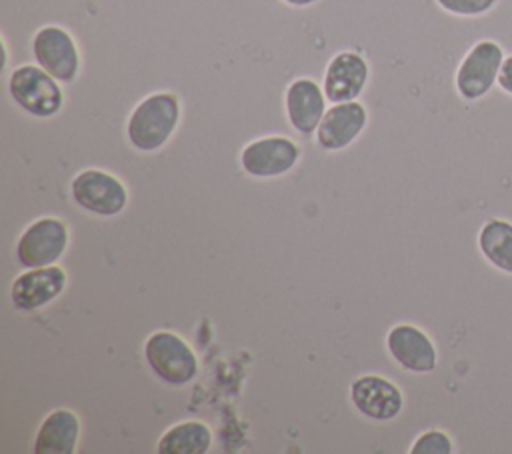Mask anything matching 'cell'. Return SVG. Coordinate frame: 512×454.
Returning <instances> with one entry per match:
<instances>
[{
    "label": "cell",
    "instance_id": "cell-1",
    "mask_svg": "<svg viewBox=\"0 0 512 454\" xmlns=\"http://www.w3.org/2000/svg\"><path fill=\"white\" fill-rule=\"evenodd\" d=\"M178 122V96L174 92H154L132 108L126 122V136L136 150L156 152L172 138Z\"/></svg>",
    "mask_w": 512,
    "mask_h": 454
},
{
    "label": "cell",
    "instance_id": "cell-7",
    "mask_svg": "<svg viewBox=\"0 0 512 454\" xmlns=\"http://www.w3.org/2000/svg\"><path fill=\"white\" fill-rule=\"evenodd\" d=\"M504 62L502 48L492 40L472 46L456 70V90L466 100L482 98L498 80Z\"/></svg>",
    "mask_w": 512,
    "mask_h": 454
},
{
    "label": "cell",
    "instance_id": "cell-5",
    "mask_svg": "<svg viewBox=\"0 0 512 454\" xmlns=\"http://www.w3.org/2000/svg\"><path fill=\"white\" fill-rule=\"evenodd\" d=\"M68 246V228L54 216L34 220L16 240L14 256L22 268L56 264Z\"/></svg>",
    "mask_w": 512,
    "mask_h": 454
},
{
    "label": "cell",
    "instance_id": "cell-16",
    "mask_svg": "<svg viewBox=\"0 0 512 454\" xmlns=\"http://www.w3.org/2000/svg\"><path fill=\"white\" fill-rule=\"evenodd\" d=\"M212 446V432L204 422L186 420L170 426L158 440V454H206Z\"/></svg>",
    "mask_w": 512,
    "mask_h": 454
},
{
    "label": "cell",
    "instance_id": "cell-20",
    "mask_svg": "<svg viewBox=\"0 0 512 454\" xmlns=\"http://www.w3.org/2000/svg\"><path fill=\"white\" fill-rule=\"evenodd\" d=\"M498 86L504 90V92H508V94H512V56H508V58H504V62H502V68H500V74H498Z\"/></svg>",
    "mask_w": 512,
    "mask_h": 454
},
{
    "label": "cell",
    "instance_id": "cell-8",
    "mask_svg": "<svg viewBox=\"0 0 512 454\" xmlns=\"http://www.w3.org/2000/svg\"><path fill=\"white\" fill-rule=\"evenodd\" d=\"M300 158V148L286 136H264L248 142L240 152V166L256 178H276L290 172Z\"/></svg>",
    "mask_w": 512,
    "mask_h": 454
},
{
    "label": "cell",
    "instance_id": "cell-17",
    "mask_svg": "<svg viewBox=\"0 0 512 454\" xmlns=\"http://www.w3.org/2000/svg\"><path fill=\"white\" fill-rule=\"evenodd\" d=\"M478 246L484 258L502 272L512 274V224L506 220H488L480 234Z\"/></svg>",
    "mask_w": 512,
    "mask_h": 454
},
{
    "label": "cell",
    "instance_id": "cell-4",
    "mask_svg": "<svg viewBox=\"0 0 512 454\" xmlns=\"http://www.w3.org/2000/svg\"><path fill=\"white\" fill-rule=\"evenodd\" d=\"M32 56L38 66L62 84H72L80 72V52L72 34L56 24L42 26L32 36Z\"/></svg>",
    "mask_w": 512,
    "mask_h": 454
},
{
    "label": "cell",
    "instance_id": "cell-14",
    "mask_svg": "<svg viewBox=\"0 0 512 454\" xmlns=\"http://www.w3.org/2000/svg\"><path fill=\"white\" fill-rule=\"evenodd\" d=\"M386 348L392 360L416 374H426L436 368V348L420 328L412 324H398L386 336Z\"/></svg>",
    "mask_w": 512,
    "mask_h": 454
},
{
    "label": "cell",
    "instance_id": "cell-12",
    "mask_svg": "<svg viewBox=\"0 0 512 454\" xmlns=\"http://www.w3.org/2000/svg\"><path fill=\"white\" fill-rule=\"evenodd\" d=\"M350 400L362 416L376 422L396 418L404 406L400 388L388 378L376 374H364L356 378L350 386Z\"/></svg>",
    "mask_w": 512,
    "mask_h": 454
},
{
    "label": "cell",
    "instance_id": "cell-2",
    "mask_svg": "<svg viewBox=\"0 0 512 454\" xmlns=\"http://www.w3.org/2000/svg\"><path fill=\"white\" fill-rule=\"evenodd\" d=\"M8 94L18 108L36 118H50L64 106L60 82L38 64H22L8 76Z\"/></svg>",
    "mask_w": 512,
    "mask_h": 454
},
{
    "label": "cell",
    "instance_id": "cell-3",
    "mask_svg": "<svg viewBox=\"0 0 512 454\" xmlns=\"http://www.w3.org/2000/svg\"><path fill=\"white\" fill-rule=\"evenodd\" d=\"M144 358L154 376L170 386H184L198 374V360L188 342L168 330L152 332L146 338Z\"/></svg>",
    "mask_w": 512,
    "mask_h": 454
},
{
    "label": "cell",
    "instance_id": "cell-9",
    "mask_svg": "<svg viewBox=\"0 0 512 454\" xmlns=\"http://www.w3.org/2000/svg\"><path fill=\"white\" fill-rule=\"evenodd\" d=\"M68 278L66 272L56 266H42V268H28L20 276L14 278L10 288L12 306L20 312H34L56 300Z\"/></svg>",
    "mask_w": 512,
    "mask_h": 454
},
{
    "label": "cell",
    "instance_id": "cell-18",
    "mask_svg": "<svg viewBox=\"0 0 512 454\" xmlns=\"http://www.w3.org/2000/svg\"><path fill=\"white\" fill-rule=\"evenodd\" d=\"M450 452H452V440L440 430H428L420 434L410 448V454H450Z\"/></svg>",
    "mask_w": 512,
    "mask_h": 454
},
{
    "label": "cell",
    "instance_id": "cell-10",
    "mask_svg": "<svg viewBox=\"0 0 512 454\" xmlns=\"http://www.w3.org/2000/svg\"><path fill=\"white\" fill-rule=\"evenodd\" d=\"M370 68L362 54L354 50H342L334 54L324 70L322 90L332 104L356 100L368 84Z\"/></svg>",
    "mask_w": 512,
    "mask_h": 454
},
{
    "label": "cell",
    "instance_id": "cell-6",
    "mask_svg": "<svg viewBox=\"0 0 512 454\" xmlns=\"http://www.w3.org/2000/svg\"><path fill=\"white\" fill-rule=\"evenodd\" d=\"M70 192L82 210L96 216H116L128 204V192L124 184L116 176L96 168H88L76 174Z\"/></svg>",
    "mask_w": 512,
    "mask_h": 454
},
{
    "label": "cell",
    "instance_id": "cell-19",
    "mask_svg": "<svg viewBox=\"0 0 512 454\" xmlns=\"http://www.w3.org/2000/svg\"><path fill=\"white\" fill-rule=\"evenodd\" d=\"M438 6L456 16H480L488 12L496 0H436Z\"/></svg>",
    "mask_w": 512,
    "mask_h": 454
},
{
    "label": "cell",
    "instance_id": "cell-11",
    "mask_svg": "<svg viewBox=\"0 0 512 454\" xmlns=\"http://www.w3.org/2000/svg\"><path fill=\"white\" fill-rule=\"evenodd\" d=\"M368 112L362 102H338L326 108L318 128H316V142L322 150L336 152L350 146L366 128Z\"/></svg>",
    "mask_w": 512,
    "mask_h": 454
},
{
    "label": "cell",
    "instance_id": "cell-15",
    "mask_svg": "<svg viewBox=\"0 0 512 454\" xmlns=\"http://www.w3.org/2000/svg\"><path fill=\"white\" fill-rule=\"evenodd\" d=\"M80 438V420L68 408L52 410L38 426L34 454H74Z\"/></svg>",
    "mask_w": 512,
    "mask_h": 454
},
{
    "label": "cell",
    "instance_id": "cell-13",
    "mask_svg": "<svg viewBox=\"0 0 512 454\" xmlns=\"http://www.w3.org/2000/svg\"><path fill=\"white\" fill-rule=\"evenodd\" d=\"M284 108L290 126L298 134L310 136L316 132L326 112V94L316 80L306 76L296 78L286 88Z\"/></svg>",
    "mask_w": 512,
    "mask_h": 454
},
{
    "label": "cell",
    "instance_id": "cell-21",
    "mask_svg": "<svg viewBox=\"0 0 512 454\" xmlns=\"http://www.w3.org/2000/svg\"><path fill=\"white\" fill-rule=\"evenodd\" d=\"M282 2H286L288 6H294V8H304V6L316 4L318 0H282Z\"/></svg>",
    "mask_w": 512,
    "mask_h": 454
}]
</instances>
